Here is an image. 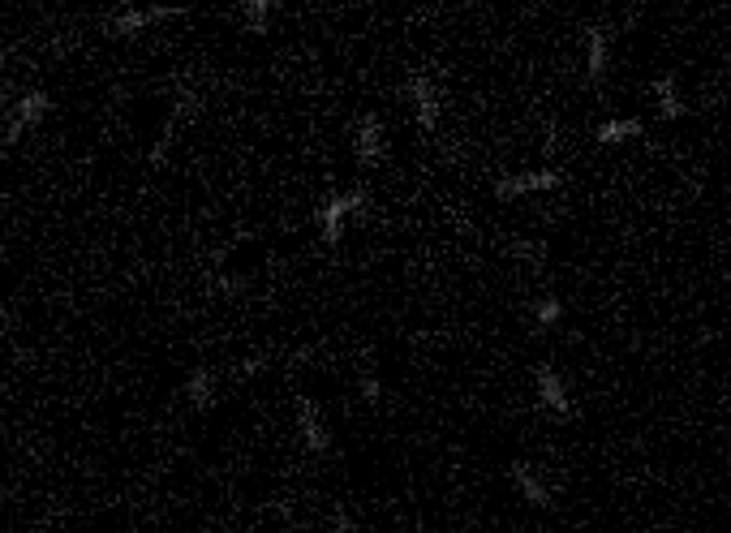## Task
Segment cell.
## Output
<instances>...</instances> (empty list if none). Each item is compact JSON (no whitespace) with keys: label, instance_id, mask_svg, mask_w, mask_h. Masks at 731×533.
Masks as SVG:
<instances>
[{"label":"cell","instance_id":"15","mask_svg":"<svg viewBox=\"0 0 731 533\" xmlns=\"http://www.w3.org/2000/svg\"><path fill=\"white\" fill-rule=\"evenodd\" d=\"M271 13H276V5H271V0H246V5H241V22H246L250 35H267Z\"/></svg>","mask_w":731,"mask_h":533},{"label":"cell","instance_id":"2","mask_svg":"<svg viewBox=\"0 0 731 533\" xmlns=\"http://www.w3.org/2000/svg\"><path fill=\"white\" fill-rule=\"evenodd\" d=\"M48 112H52V95L48 91H26V95H18L13 99V108H9V117H5V147H13V142H22L31 129H39L43 121H48Z\"/></svg>","mask_w":731,"mask_h":533},{"label":"cell","instance_id":"16","mask_svg":"<svg viewBox=\"0 0 731 533\" xmlns=\"http://www.w3.org/2000/svg\"><path fill=\"white\" fill-rule=\"evenodd\" d=\"M559 319H564V306H559V297H551V293H547V297H538V301H534V323H538L542 331L555 327Z\"/></svg>","mask_w":731,"mask_h":533},{"label":"cell","instance_id":"11","mask_svg":"<svg viewBox=\"0 0 731 533\" xmlns=\"http://www.w3.org/2000/svg\"><path fill=\"white\" fill-rule=\"evenodd\" d=\"M185 400L194 405V413H211L215 400H220V379H215V370H207V366L190 370V379H185Z\"/></svg>","mask_w":731,"mask_h":533},{"label":"cell","instance_id":"9","mask_svg":"<svg viewBox=\"0 0 731 533\" xmlns=\"http://www.w3.org/2000/svg\"><path fill=\"white\" fill-rule=\"evenodd\" d=\"M353 155L362 168H375L387 155V138H383V121L370 112V117L357 121V138H353Z\"/></svg>","mask_w":731,"mask_h":533},{"label":"cell","instance_id":"17","mask_svg":"<svg viewBox=\"0 0 731 533\" xmlns=\"http://www.w3.org/2000/svg\"><path fill=\"white\" fill-rule=\"evenodd\" d=\"M362 400H366V405H379V400H383L379 374H362Z\"/></svg>","mask_w":731,"mask_h":533},{"label":"cell","instance_id":"6","mask_svg":"<svg viewBox=\"0 0 731 533\" xmlns=\"http://www.w3.org/2000/svg\"><path fill=\"white\" fill-rule=\"evenodd\" d=\"M534 392H538V400H542V409H547L555 422H568L572 417V396H568V387H564V379H559V370L555 366H534Z\"/></svg>","mask_w":731,"mask_h":533},{"label":"cell","instance_id":"19","mask_svg":"<svg viewBox=\"0 0 731 533\" xmlns=\"http://www.w3.org/2000/svg\"><path fill=\"white\" fill-rule=\"evenodd\" d=\"M258 370H267V357H263V353H250V357H246V362H241V366H237V379H254V374H258Z\"/></svg>","mask_w":731,"mask_h":533},{"label":"cell","instance_id":"14","mask_svg":"<svg viewBox=\"0 0 731 533\" xmlns=\"http://www.w3.org/2000/svg\"><path fill=\"white\" fill-rule=\"evenodd\" d=\"M628 138H641V121H633V117H607L594 129L598 147H620V142H628Z\"/></svg>","mask_w":731,"mask_h":533},{"label":"cell","instance_id":"4","mask_svg":"<svg viewBox=\"0 0 731 533\" xmlns=\"http://www.w3.org/2000/svg\"><path fill=\"white\" fill-rule=\"evenodd\" d=\"M168 18H181V9H172V5H125V9H117L108 18V35L112 39H134V35H142L147 26H155V22H168Z\"/></svg>","mask_w":731,"mask_h":533},{"label":"cell","instance_id":"1","mask_svg":"<svg viewBox=\"0 0 731 533\" xmlns=\"http://www.w3.org/2000/svg\"><path fill=\"white\" fill-rule=\"evenodd\" d=\"M370 207V194L366 190H349V194H327L319 211H314V220H319V237L327 246H340L344 241V224H349V215L366 211Z\"/></svg>","mask_w":731,"mask_h":533},{"label":"cell","instance_id":"8","mask_svg":"<svg viewBox=\"0 0 731 533\" xmlns=\"http://www.w3.org/2000/svg\"><path fill=\"white\" fill-rule=\"evenodd\" d=\"M297 435H301V443H306L310 456H327V452H332V435H327L323 413H319V405H314L310 396H297Z\"/></svg>","mask_w":731,"mask_h":533},{"label":"cell","instance_id":"3","mask_svg":"<svg viewBox=\"0 0 731 533\" xmlns=\"http://www.w3.org/2000/svg\"><path fill=\"white\" fill-rule=\"evenodd\" d=\"M198 112H203V95H198L194 86H181L177 99H172L168 121H164V134L155 138V147H151V155H147V164H151V168H160V164H164V155H168V147H172V138H177V129H181L185 121H194Z\"/></svg>","mask_w":731,"mask_h":533},{"label":"cell","instance_id":"18","mask_svg":"<svg viewBox=\"0 0 731 533\" xmlns=\"http://www.w3.org/2000/svg\"><path fill=\"white\" fill-rule=\"evenodd\" d=\"M327 533H362V529H357V521H353L349 512L336 508V512H332V525H327Z\"/></svg>","mask_w":731,"mask_h":533},{"label":"cell","instance_id":"12","mask_svg":"<svg viewBox=\"0 0 731 533\" xmlns=\"http://www.w3.org/2000/svg\"><path fill=\"white\" fill-rule=\"evenodd\" d=\"M607 56H611L607 31H602V26H590V31H585V74H590L594 86H602V78H607Z\"/></svg>","mask_w":731,"mask_h":533},{"label":"cell","instance_id":"5","mask_svg":"<svg viewBox=\"0 0 731 533\" xmlns=\"http://www.w3.org/2000/svg\"><path fill=\"white\" fill-rule=\"evenodd\" d=\"M409 99H413V117H418L422 134H435L439 129V117H443V95L430 74H422V69H413L409 74Z\"/></svg>","mask_w":731,"mask_h":533},{"label":"cell","instance_id":"7","mask_svg":"<svg viewBox=\"0 0 731 533\" xmlns=\"http://www.w3.org/2000/svg\"><path fill=\"white\" fill-rule=\"evenodd\" d=\"M559 172L555 168H534V172H512V177H499L495 181V198H525V194H547V190H559Z\"/></svg>","mask_w":731,"mask_h":533},{"label":"cell","instance_id":"13","mask_svg":"<svg viewBox=\"0 0 731 533\" xmlns=\"http://www.w3.org/2000/svg\"><path fill=\"white\" fill-rule=\"evenodd\" d=\"M654 99H658V117H663V121L684 117V99H680L676 74H658L654 78Z\"/></svg>","mask_w":731,"mask_h":533},{"label":"cell","instance_id":"10","mask_svg":"<svg viewBox=\"0 0 731 533\" xmlns=\"http://www.w3.org/2000/svg\"><path fill=\"white\" fill-rule=\"evenodd\" d=\"M512 473V486L521 491V499L529 503V508H538V512H551V486H547V478L534 469V465H525V460H516V465L508 469Z\"/></svg>","mask_w":731,"mask_h":533}]
</instances>
